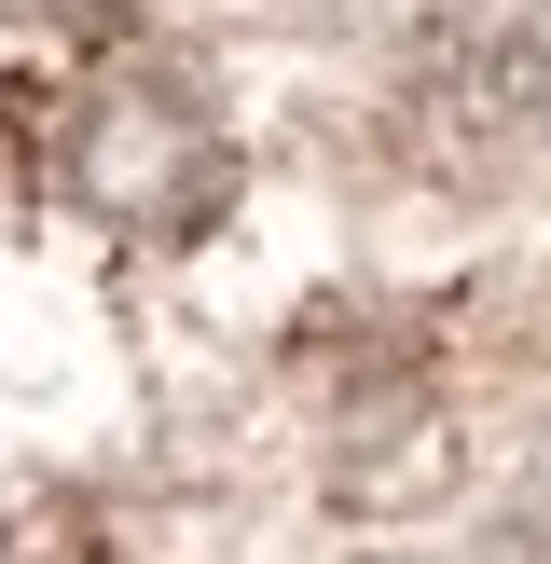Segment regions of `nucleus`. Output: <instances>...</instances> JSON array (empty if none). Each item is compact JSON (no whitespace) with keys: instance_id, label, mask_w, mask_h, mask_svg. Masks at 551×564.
Instances as JSON below:
<instances>
[{"instance_id":"1","label":"nucleus","mask_w":551,"mask_h":564,"mask_svg":"<svg viewBox=\"0 0 551 564\" xmlns=\"http://www.w3.org/2000/svg\"><path fill=\"white\" fill-rule=\"evenodd\" d=\"M83 193L97 207H125V220H207L220 207V138L193 124L180 97H110L97 110V138H83Z\"/></svg>"},{"instance_id":"2","label":"nucleus","mask_w":551,"mask_h":564,"mask_svg":"<svg viewBox=\"0 0 551 564\" xmlns=\"http://www.w3.org/2000/svg\"><path fill=\"white\" fill-rule=\"evenodd\" d=\"M455 110H468V138H483V152L551 138V0H538V14H510V28H483V55H468Z\"/></svg>"}]
</instances>
